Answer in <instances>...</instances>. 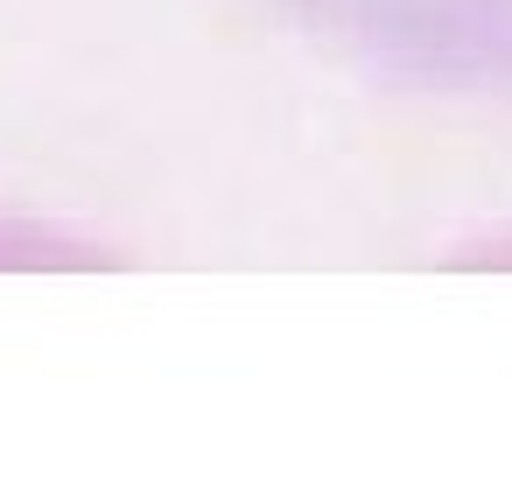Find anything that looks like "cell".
<instances>
[{"mask_svg": "<svg viewBox=\"0 0 512 477\" xmlns=\"http://www.w3.org/2000/svg\"><path fill=\"white\" fill-rule=\"evenodd\" d=\"M344 78L435 106L512 113V0H253Z\"/></svg>", "mask_w": 512, "mask_h": 477, "instance_id": "6da1fadb", "label": "cell"}]
</instances>
